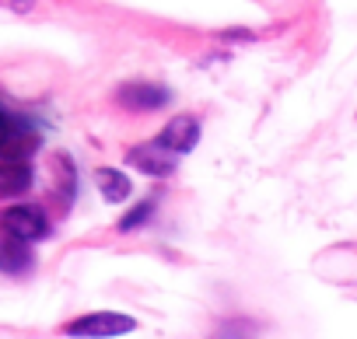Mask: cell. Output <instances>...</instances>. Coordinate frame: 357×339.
<instances>
[{
  "label": "cell",
  "mask_w": 357,
  "mask_h": 339,
  "mask_svg": "<svg viewBox=\"0 0 357 339\" xmlns=\"http://www.w3.org/2000/svg\"><path fill=\"white\" fill-rule=\"evenodd\" d=\"M197 140H200V123H197L193 116H175V119H168V126H165L161 136H158V143H161L168 154H190V150L197 147Z\"/></svg>",
  "instance_id": "obj_3"
},
{
  "label": "cell",
  "mask_w": 357,
  "mask_h": 339,
  "mask_svg": "<svg viewBox=\"0 0 357 339\" xmlns=\"http://www.w3.org/2000/svg\"><path fill=\"white\" fill-rule=\"evenodd\" d=\"M0 224H4V231L15 238V242H36V238H43L46 235V214L39 210V207H32V203H22V207H8L4 210V217H0Z\"/></svg>",
  "instance_id": "obj_2"
},
{
  "label": "cell",
  "mask_w": 357,
  "mask_h": 339,
  "mask_svg": "<svg viewBox=\"0 0 357 339\" xmlns=\"http://www.w3.org/2000/svg\"><path fill=\"white\" fill-rule=\"evenodd\" d=\"M126 161H130L133 168H140V172H147V175H172V172H175V157H168V150H165L158 140L133 147Z\"/></svg>",
  "instance_id": "obj_4"
},
{
  "label": "cell",
  "mask_w": 357,
  "mask_h": 339,
  "mask_svg": "<svg viewBox=\"0 0 357 339\" xmlns=\"http://www.w3.org/2000/svg\"><path fill=\"white\" fill-rule=\"evenodd\" d=\"M8 140H11V119H8L4 112H0V150L8 147Z\"/></svg>",
  "instance_id": "obj_10"
},
{
  "label": "cell",
  "mask_w": 357,
  "mask_h": 339,
  "mask_svg": "<svg viewBox=\"0 0 357 339\" xmlns=\"http://www.w3.org/2000/svg\"><path fill=\"white\" fill-rule=\"evenodd\" d=\"M137 322L130 315H116V311H95V315H84V318H74L67 325V336L74 339H109V336H126L133 332Z\"/></svg>",
  "instance_id": "obj_1"
},
{
  "label": "cell",
  "mask_w": 357,
  "mask_h": 339,
  "mask_svg": "<svg viewBox=\"0 0 357 339\" xmlns=\"http://www.w3.org/2000/svg\"><path fill=\"white\" fill-rule=\"evenodd\" d=\"M95 182H98V189H102L105 203H123V200H130V193H133L130 179H126L123 172H116V168H98Z\"/></svg>",
  "instance_id": "obj_5"
},
{
  "label": "cell",
  "mask_w": 357,
  "mask_h": 339,
  "mask_svg": "<svg viewBox=\"0 0 357 339\" xmlns=\"http://www.w3.org/2000/svg\"><path fill=\"white\" fill-rule=\"evenodd\" d=\"M119 98L126 105H137V109H158V105H168V91L158 88V84H126L119 91Z\"/></svg>",
  "instance_id": "obj_6"
},
{
  "label": "cell",
  "mask_w": 357,
  "mask_h": 339,
  "mask_svg": "<svg viewBox=\"0 0 357 339\" xmlns=\"http://www.w3.org/2000/svg\"><path fill=\"white\" fill-rule=\"evenodd\" d=\"M32 175L25 164H0V193H22L29 189Z\"/></svg>",
  "instance_id": "obj_7"
},
{
  "label": "cell",
  "mask_w": 357,
  "mask_h": 339,
  "mask_svg": "<svg viewBox=\"0 0 357 339\" xmlns=\"http://www.w3.org/2000/svg\"><path fill=\"white\" fill-rule=\"evenodd\" d=\"M29 262V252L22 249V242H8L0 249V269H22Z\"/></svg>",
  "instance_id": "obj_8"
},
{
  "label": "cell",
  "mask_w": 357,
  "mask_h": 339,
  "mask_svg": "<svg viewBox=\"0 0 357 339\" xmlns=\"http://www.w3.org/2000/svg\"><path fill=\"white\" fill-rule=\"evenodd\" d=\"M151 210H154V203H151V200H144V203H140V207H137V210H133L130 217H123V224H119V228H123V231H130V228H137V224H144Z\"/></svg>",
  "instance_id": "obj_9"
}]
</instances>
